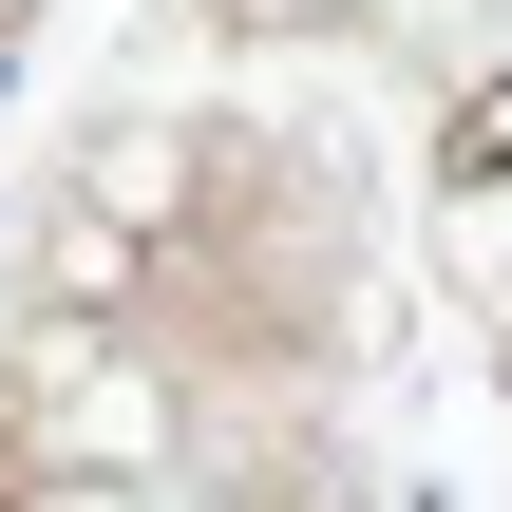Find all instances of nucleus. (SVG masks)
<instances>
[{
    "label": "nucleus",
    "instance_id": "nucleus-1",
    "mask_svg": "<svg viewBox=\"0 0 512 512\" xmlns=\"http://www.w3.org/2000/svg\"><path fill=\"white\" fill-rule=\"evenodd\" d=\"M0 57H19V0H0Z\"/></svg>",
    "mask_w": 512,
    "mask_h": 512
}]
</instances>
